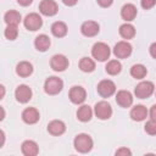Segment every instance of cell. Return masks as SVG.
<instances>
[{"label": "cell", "mask_w": 156, "mask_h": 156, "mask_svg": "<svg viewBox=\"0 0 156 156\" xmlns=\"http://www.w3.org/2000/svg\"><path fill=\"white\" fill-rule=\"evenodd\" d=\"M73 145H74V149L78 152L85 154V152H89L93 149L94 141H93V139H91V136L89 134L80 133V134L76 135V138L73 140Z\"/></svg>", "instance_id": "obj_1"}, {"label": "cell", "mask_w": 156, "mask_h": 156, "mask_svg": "<svg viewBox=\"0 0 156 156\" xmlns=\"http://www.w3.org/2000/svg\"><path fill=\"white\" fill-rule=\"evenodd\" d=\"M91 55L95 60L98 61H106L110 55H111V50H110V46L102 41H99V43H95L93 45V49H91Z\"/></svg>", "instance_id": "obj_2"}, {"label": "cell", "mask_w": 156, "mask_h": 156, "mask_svg": "<svg viewBox=\"0 0 156 156\" xmlns=\"http://www.w3.org/2000/svg\"><path fill=\"white\" fill-rule=\"evenodd\" d=\"M155 91V85L150 80H143L140 82L135 89H134V95L138 99H147L150 98Z\"/></svg>", "instance_id": "obj_3"}, {"label": "cell", "mask_w": 156, "mask_h": 156, "mask_svg": "<svg viewBox=\"0 0 156 156\" xmlns=\"http://www.w3.org/2000/svg\"><path fill=\"white\" fill-rule=\"evenodd\" d=\"M63 88V82L58 77H49L44 83V90L49 95H56L58 94Z\"/></svg>", "instance_id": "obj_4"}, {"label": "cell", "mask_w": 156, "mask_h": 156, "mask_svg": "<svg viewBox=\"0 0 156 156\" xmlns=\"http://www.w3.org/2000/svg\"><path fill=\"white\" fill-rule=\"evenodd\" d=\"M23 24H24V27H26L28 30L35 32V30H38V29L41 28V26H43V20H41V17H40L39 13L32 12V13H28V15L24 17Z\"/></svg>", "instance_id": "obj_5"}, {"label": "cell", "mask_w": 156, "mask_h": 156, "mask_svg": "<svg viewBox=\"0 0 156 156\" xmlns=\"http://www.w3.org/2000/svg\"><path fill=\"white\" fill-rule=\"evenodd\" d=\"M94 113L99 119H108L112 116V107L107 101H99L95 104Z\"/></svg>", "instance_id": "obj_6"}, {"label": "cell", "mask_w": 156, "mask_h": 156, "mask_svg": "<svg viewBox=\"0 0 156 156\" xmlns=\"http://www.w3.org/2000/svg\"><path fill=\"white\" fill-rule=\"evenodd\" d=\"M68 98L69 100L76 104V105H80L85 101L87 99V91L83 87L80 85H74L69 89V93H68Z\"/></svg>", "instance_id": "obj_7"}, {"label": "cell", "mask_w": 156, "mask_h": 156, "mask_svg": "<svg viewBox=\"0 0 156 156\" xmlns=\"http://www.w3.org/2000/svg\"><path fill=\"white\" fill-rule=\"evenodd\" d=\"M98 93L102 98H110L116 93V84L110 79H104L98 84Z\"/></svg>", "instance_id": "obj_8"}, {"label": "cell", "mask_w": 156, "mask_h": 156, "mask_svg": "<svg viewBox=\"0 0 156 156\" xmlns=\"http://www.w3.org/2000/svg\"><path fill=\"white\" fill-rule=\"evenodd\" d=\"M132 45L127 40L118 41L113 48V54L117 58H127L132 54Z\"/></svg>", "instance_id": "obj_9"}, {"label": "cell", "mask_w": 156, "mask_h": 156, "mask_svg": "<svg viewBox=\"0 0 156 156\" xmlns=\"http://www.w3.org/2000/svg\"><path fill=\"white\" fill-rule=\"evenodd\" d=\"M32 95H33L32 89H30L28 85H26V84L18 85V87L16 88V90H15V98H16V100H17L18 102H21V104L28 102V101L32 99Z\"/></svg>", "instance_id": "obj_10"}, {"label": "cell", "mask_w": 156, "mask_h": 156, "mask_svg": "<svg viewBox=\"0 0 156 156\" xmlns=\"http://www.w3.org/2000/svg\"><path fill=\"white\" fill-rule=\"evenodd\" d=\"M39 11L41 15L51 17L57 13L58 6L54 0H41V2L39 4Z\"/></svg>", "instance_id": "obj_11"}, {"label": "cell", "mask_w": 156, "mask_h": 156, "mask_svg": "<svg viewBox=\"0 0 156 156\" xmlns=\"http://www.w3.org/2000/svg\"><path fill=\"white\" fill-rule=\"evenodd\" d=\"M50 66L56 72H62L68 67V58L62 54H56L50 60Z\"/></svg>", "instance_id": "obj_12"}, {"label": "cell", "mask_w": 156, "mask_h": 156, "mask_svg": "<svg viewBox=\"0 0 156 156\" xmlns=\"http://www.w3.org/2000/svg\"><path fill=\"white\" fill-rule=\"evenodd\" d=\"M100 30V26L98 22L95 21H85L83 22V24L80 26V32L84 37H88V38H91V37H95Z\"/></svg>", "instance_id": "obj_13"}, {"label": "cell", "mask_w": 156, "mask_h": 156, "mask_svg": "<svg viewBox=\"0 0 156 156\" xmlns=\"http://www.w3.org/2000/svg\"><path fill=\"white\" fill-rule=\"evenodd\" d=\"M116 102L121 106V107H130L133 104V95L130 91L128 90H119L116 94Z\"/></svg>", "instance_id": "obj_14"}, {"label": "cell", "mask_w": 156, "mask_h": 156, "mask_svg": "<svg viewBox=\"0 0 156 156\" xmlns=\"http://www.w3.org/2000/svg\"><path fill=\"white\" fill-rule=\"evenodd\" d=\"M39 118H40V115L35 107H27L22 112V119L27 124H34L39 121Z\"/></svg>", "instance_id": "obj_15"}, {"label": "cell", "mask_w": 156, "mask_h": 156, "mask_svg": "<svg viewBox=\"0 0 156 156\" xmlns=\"http://www.w3.org/2000/svg\"><path fill=\"white\" fill-rule=\"evenodd\" d=\"M48 132L51 135H62L66 132V124L60 119H54L48 124Z\"/></svg>", "instance_id": "obj_16"}, {"label": "cell", "mask_w": 156, "mask_h": 156, "mask_svg": "<svg viewBox=\"0 0 156 156\" xmlns=\"http://www.w3.org/2000/svg\"><path fill=\"white\" fill-rule=\"evenodd\" d=\"M147 108L144 105H136L130 110V118L136 122H141L147 117Z\"/></svg>", "instance_id": "obj_17"}, {"label": "cell", "mask_w": 156, "mask_h": 156, "mask_svg": "<svg viewBox=\"0 0 156 156\" xmlns=\"http://www.w3.org/2000/svg\"><path fill=\"white\" fill-rule=\"evenodd\" d=\"M22 154L26 156H35L39 152V146L34 140H26L21 145Z\"/></svg>", "instance_id": "obj_18"}, {"label": "cell", "mask_w": 156, "mask_h": 156, "mask_svg": "<svg viewBox=\"0 0 156 156\" xmlns=\"http://www.w3.org/2000/svg\"><path fill=\"white\" fill-rule=\"evenodd\" d=\"M136 13H138V10L133 4H126L121 10V16L126 22L133 21L136 17Z\"/></svg>", "instance_id": "obj_19"}, {"label": "cell", "mask_w": 156, "mask_h": 156, "mask_svg": "<svg viewBox=\"0 0 156 156\" xmlns=\"http://www.w3.org/2000/svg\"><path fill=\"white\" fill-rule=\"evenodd\" d=\"M16 73L20 77H23V78L29 77L33 73V66H32V63L28 62V61H21L16 66Z\"/></svg>", "instance_id": "obj_20"}, {"label": "cell", "mask_w": 156, "mask_h": 156, "mask_svg": "<svg viewBox=\"0 0 156 156\" xmlns=\"http://www.w3.org/2000/svg\"><path fill=\"white\" fill-rule=\"evenodd\" d=\"M50 44H51L50 38H49L46 34H39V35L35 38V40H34L35 49H37L38 51H41V52L46 51V50L49 49Z\"/></svg>", "instance_id": "obj_21"}, {"label": "cell", "mask_w": 156, "mask_h": 156, "mask_svg": "<svg viewBox=\"0 0 156 156\" xmlns=\"http://www.w3.org/2000/svg\"><path fill=\"white\" fill-rule=\"evenodd\" d=\"M67 32H68V28H67L66 23L62 21H56L51 26V33L56 38H63L67 34Z\"/></svg>", "instance_id": "obj_22"}, {"label": "cell", "mask_w": 156, "mask_h": 156, "mask_svg": "<svg viewBox=\"0 0 156 156\" xmlns=\"http://www.w3.org/2000/svg\"><path fill=\"white\" fill-rule=\"evenodd\" d=\"M93 117V110L88 105H82L77 111V118L80 122H88Z\"/></svg>", "instance_id": "obj_23"}, {"label": "cell", "mask_w": 156, "mask_h": 156, "mask_svg": "<svg viewBox=\"0 0 156 156\" xmlns=\"http://www.w3.org/2000/svg\"><path fill=\"white\" fill-rule=\"evenodd\" d=\"M4 20L6 22V24H13V26H18L22 17H21V13L16 10H10L5 13L4 16Z\"/></svg>", "instance_id": "obj_24"}, {"label": "cell", "mask_w": 156, "mask_h": 156, "mask_svg": "<svg viewBox=\"0 0 156 156\" xmlns=\"http://www.w3.org/2000/svg\"><path fill=\"white\" fill-rule=\"evenodd\" d=\"M147 74V69L144 65L141 63H136V65H133L132 68H130V76L135 79H143L145 78Z\"/></svg>", "instance_id": "obj_25"}, {"label": "cell", "mask_w": 156, "mask_h": 156, "mask_svg": "<svg viewBox=\"0 0 156 156\" xmlns=\"http://www.w3.org/2000/svg\"><path fill=\"white\" fill-rule=\"evenodd\" d=\"M119 35L123 38V39H132L135 37V28L133 24L130 23H124L119 27Z\"/></svg>", "instance_id": "obj_26"}, {"label": "cell", "mask_w": 156, "mask_h": 156, "mask_svg": "<svg viewBox=\"0 0 156 156\" xmlns=\"http://www.w3.org/2000/svg\"><path fill=\"white\" fill-rule=\"evenodd\" d=\"M79 68L85 73H90L95 69V61L90 57H83L79 61Z\"/></svg>", "instance_id": "obj_27"}, {"label": "cell", "mask_w": 156, "mask_h": 156, "mask_svg": "<svg viewBox=\"0 0 156 156\" xmlns=\"http://www.w3.org/2000/svg\"><path fill=\"white\" fill-rule=\"evenodd\" d=\"M105 69H106V72H107L110 76H116V74H118V73L121 72L122 65H121V62H119L118 60H110V61L107 62Z\"/></svg>", "instance_id": "obj_28"}, {"label": "cell", "mask_w": 156, "mask_h": 156, "mask_svg": "<svg viewBox=\"0 0 156 156\" xmlns=\"http://www.w3.org/2000/svg\"><path fill=\"white\" fill-rule=\"evenodd\" d=\"M6 39L9 40H15L18 35V27L17 26H13V24H7V27L5 28V32H4Z\"/></svg>", "instance_id": "obj_29"}, {"label": "cell", "mask_w": 156, "mask_h": 156, "mask_svg": "<svg viewBox=\"0 0 156 156\" xmlns=\"http://www.w3.org/2000/svg\"><path fill=\"white\" fill-rule=\"evenodd\" d=\"M145 132L150 135H156V121L155 119H150V121L146 122Z\"/></svg>", "instance_id": "obj_30"}, {"label": "cell", "mask_w": 156, "mask_h": 156, "mask_svg": "<svg viewBox=\"0 0 156 156\" xmlns=\"http://www.w3.org/2000/svg\"><path fill=\"white\" fill-rule=\"evenodd\" d=\"M140 5L145 10H150L156 5V0H140Z\"/></svg>", "instance_id": "obj_31"}, {"label": "cell", "mask_w": 156, "mask_h": 156, "mask_svg": "<svg viewBox=\"0 0 156 156\" xmlns=\"http://www.w3.org/2000/svg\"><path fill=\"white\" fill-rule=\"evenodd\" d=\"M115 154L118 155V156H119V155H124V156L128 155V156H130V155H132V151H130L129 149H127V147H121V149H118Z\"/></svg>", "instance_id": "obj_32"}, {"label": "cell", "mask_w": 156, "mask_h": 156, "mask_svg": "<svg viewBox=\"0 0 156 156\" xmlns=\"http://www.w3.org/2000/svg\"><path fill=\"white\" fill-rule=\"evenodd\" d=\"M96 2L101 6V7H110L113 2V0H96Z\"/></svg>", "instance_id": "obj_33"}, {"label": "cell", "mask_w": 156, "mask_h": 156, "mask_svg": "<svg viewBox=\"0 0 156 156\" xmlns=\"http://www.w3.org/2000/svg\"><path fill=\"white\" fill-rule=\"evenodd\" d=\"M150 55L156 60V43H152L151 45H150Z\"/></svg>", "instance_id": "obj_34"}, {"label": "cell", "mask_w": 156, "mask_h": 156, "mask_svg": "<svg viewBox=\"0 0 156 156\" xmlns=\"http://www.w3.org/2000/svg\"><path fill=\"white\" fill-rule=\"evenodd\" d=\"M150 118L156 121V104L152 105V107L150 108Z\"/></svg>", "instance_id": "obj_35"}, {"label": "cell", "mask_w": 156, "mask_h": 156, "mask_svg": "<svg viewBox=\"0 0 156 156\" xmlns=\"http://www.w3.org/2000/svg\"><path fill=\"white\" fill-rule=\"evenodd\" d=\"M17 2H18L21 6H29V5L33 2V0H17Z\"/></svg>", "instance_id": "obj_36"}, {"label": "cell", "mask_w": 156, "mask_h": 156, "mask_svg": "<svg viewBox=\"0 0 156 156\" xmlns=\"http://www.w3.org/2000/svg\"><path fill=\"white\" fill-rule=\"evenodd\" d=\"M62 2H63L66 6H74V5L78 2V0H62Z\"/></svg>", "instance_id": "obj_37"}, {"label": "cell", "mask_w": 156, "mask_h": 156, "mask_svg": "<svg viewBox=\"0 0 156 156\" xmlns=\"http://www.w3.org/2000/svg\"><path fill=\"white\" fill-rule=\"evenodd\" d=\"M0 88H1V99H2L4 95H5V87L4 85H0Z\"/></svg>", "instance_id": "obj_38"}, {"label": "cell", "mask_w": 156, "mask_h": 156, "mask_svg": "<svg viewBox=\"0 0 156 156\" xmlns=\"http://www.w3.org/2000/svg\"><path fill=\"white\" fill-rule=\"evenodd\" d=\"M0 110H1V119H4V118H5V111H4V107H1Z\"/></svg>", "instance_id": "obj_39"}]
</instances>
